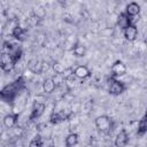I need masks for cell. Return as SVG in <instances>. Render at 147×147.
Segmentation results:
<instances>
[{"mask_svg":"<svg viewBox=\"0 0 147 147\" xmlns=\"http://www.w3.org/2000/svg\"><path fill=\"white\" fill-rule=\"evenodd\" d=\"M24 87V79L22 77H20L18 79H16L15 82L6 85L1 92H0V95H1V99L3 101H7V102H11L17 95L18 93L23 90Z\"/></svg>","mask_w":147,"mask_h":147,"instance_id":"obj_1","label":"cell"},{"mask_svg":"<svg viewBox=\"0 0 147 147\" xmlns=\"http://www.w3.org/2000/svg\"><path fill=\"white\" fill-rule=\"evenodd\" d=\"M94 124H95V127L100 131V132H109L113 130L114 127V123H113V119L107 116V115H101V116H98L95 119H94Z\"/></svg>","mask_w":147,"mask_h":147,"instance_id":"obj_2","label":"cell"},{"mask_svg":"<svg viewBox=\"0 0 147 147\" xmlns=\"http://www.w3.org/2000/svg\"><path fill=\"white\" fill-rule=\"evenodd\" d=\"M108 92L111 94V95H119V94H122L124 91H125V88H126V86H125V84L123 83V82H121L119 79H117V78H115V77H110V78H108Z\"/></svg>","mask_w":147,"mask_h":147,"instance_id":"obj_3","label":"cell"},{"mask_svg":"<svg viewBox=\"0 0 147 147\" xmlns=\"http://www.w3.org/2000/svg\"><path fill=\"white\" fill-rule=\"evenodd\" d=\"M71 111L68 110V109H61L56 113H52L49 119H51V123L52 124H60L64 121H68L71 116Z\"/></svg>","mask_w":147,"mask_h":147,"instance_id":"obj_4","label":"cell"},{"mask_svg":"<svg viewBox=\"0 0 147 147\" xmlns=\"http://www.w3.org/2000/svg\"><path fill=\"white\" fill-rule=\"evenodd\" d=\"M15 62L11 57V55L7 52H2L1 53V59H0V65H1V69L5 71V72H9L14 69L15 67Z\"/></svg>","mask_w":147,"mask_h":147,"instance_id":"obj_5","label":"cell"},{"mask_svg":"<svg viewBox=\"0 0 147 147\" xmlns=\"http://www.w3.org/2000/svg\"><path fill=\"white\" fill-rule=\"evenodd\" d=\"M45 108H46V106H45L44 102H40V101H37V100H36V101L33 102V106H32V109H31V114H30V116H29V119H30L31 122L38 119V118L44 114Z\"/></svg>","mask_w":147,"mask_h":147,"instance_id":"obj_6","label":"cell"},{"mask_svg":"<svg viewBox=\"0 0 147 147\" xmlns=\"http://www.w3.org/2000/svg\"><path fill=\"white\" fill-rule=\"evenodd\" d=\"M126 65H125V63L124 62H122V61H119V60H117V61H115L113 64H111V67H110V71H111V77H121V76H124L125 74H126Z\"/></svg>","mask_w":147,"mask_h":147,"instance_id":"obj_7","label":"cell"},{"mask_svg":"<svg viewBox=\"0 0 147 147\" xmlns=\"http://www.w3.org/2000/svg\"><path fill=\"white\" fill-rule=\"evenodd\" d=\"M129 141H130L129 134H127L126 130L123 129V130H121V131L116 134L115 140H114V145H115L116 147H125V146L129 144Z\"/></svg>","mask_w":147,"mask_h":147,"instance_id":"obj_8","label":"cell"},{"mask_svg":"<svg viewBox=\"0 0 147 147\" xmlns=\"http://www.w3.org/2000/svg\"><path fill=\"white\" fill-rule=\"evenodd\" d=\"M133 23H132V18L125 13V11H123V13H121L119 15H118V17H117V26L121 29V30H125L126 28H129L130 25H132Z\"/></svg>","mask_w":147,"mask_h":147,"instance_id":"obj_9","label":"cell"},{"mask_svg":"<svg viewBox=\"0 0 147 147\" xmlns=\"http://www.w3.org/2000/svg\"><path fill=\"white\" fill-rule=\"evenodd\" d=\"M74 75L79 79H86L91 76V70L86 65H77L74 69Z\"/></svg>","mask_w":147,"mask_h":147,"instance_id":"obj_10","label":"cell"},{"mask_svg":"<svg viewBox=\"0 0 147 147\" xmlns=\"http://www.w3.org/2000/svg\"><path fill=\"white\" fill-rule=\"evenodd\" d=\"M123 34H124V38L127 41H134L138 37V28L134 24H132L123 31Z\"/></svg>","mask_w":147,"mask_h":147,"instance_id":"obj_11","label":"cell"},{"mask_svg":"<svg viewBox=\"0 0 147 147\" xmlns=\"http://www.w3.org/2000/svg\"><path fill=\"white\" fill-rule=\"evenodd\" d=\"M56 88H57V85H56V83L54 82L53 77H48V78H46V79L44 80V83H42V90H44V92H45L46 94L53 93Z\"/></svg>","mask_w":147,"mask_h":147,"instance_id":"obj_12","label":"cell"},{"mask_svg":"<svg viewBox=\"0 0 147 147\" xmlns=\"http://www.w3.org/2000/svg\"><path fill=\"white\" fill-rule=\"evenodd\" d=\"M28 69L33 74H41L42 72V63L37 59H31L28 62Z\"/></svg>","mask_w":147,"mask_h":147,"instance_id":"obj_13","label":"cell"},{"mask_svg":"<svg viewBox=\"0 0 147 147\" xmlns=\"http://www.w3.org/2000/svg\"><path fill=\"white\" fill-rule=\"evenodd\" d=\"M125 13L132 18L133 16H137L139 13H140V5L138 3V2H134V1H132V2H129L127 5H126V7H125Z\"/></svg>","mask_w":147,"mask_h":147,"instance_id":"obj_14","label":"cell"},{"mask_svg":"<svg viewBox=\"0 0 147 147\" xmlns=\"http://www.w3.org/2000/svg\"><path fill=\"white\" fill-rule=\"evenodd\" d=\"M17 119H18V114H7L2 121H3V125L7 129H11L16 125Z\"/></svg>","mask_w":147,"mask_h":147,"instance_id":"obj_15","label":"cell"},{"mask_svg":"<svg viewBox=\"0 0 147 147\" xmlns=\"http://www.w3.org/2000/svg\"><path fill=\"white\" fill-rule=\"evenodd\" d=\"M25 33H26V31H25L22 26H20V25L14 26L13 30H11V37H13L14 39H16V40H20V41L24 40Z\"/></svg>","mask_w":147,"mask_h":147,"instance_id":"obj_16","label":"cell"},{"mask_svg":"<svg viewBox=\"0 0 147 147\" xmlns=\"http://www.w3.org/2000/svg\"><path fill=\"white\" fill-rule=\"evenodd\" d=\"M77 144H78V134L75 133V132L69 133V134L65 137V139H64V145H65V147H74V146H76Z\"/></svg>","mask_w":147,"mask_h":147,"instance_id":"obj_17","label":"cell"},{"mask_svg":"<svg viewBox=\"0 0 147 147\" xmlns=\"http://www.w3.org/2000/svg\"><path fill=\"white\" fill-rule=\"evenodd\" d=\"M72 53L77 57H83L86 55V47L82 44H76L72 48Z\"/></svg>","mask_w":147,"mask_h":147,"instance_id":"obj_18","label":"cell"},{"mask_svg":"<svg viewBox=\"0 0 147 147\" xmlns=\"http://www.w3.org/2000/svg\"><path fill=\"white\" fill-rule=\"evenodd\" d=\"M146 132H147V117L144 116V117L139 121L137 133H138V136H144Z\"/></svg>","mask_w":147,"mask_h":147,"instance_id":"obj_19","label":"cell"},{"mask_svg":"<svg viewBox=\"0 0 147 147\" xmlns=\"http://www.w3.org/2000/svg\"><path fill=\"white\" fill-rule=\"evenodd\" d=\"M28 147H42V138L40 134H36L31 141L29 142V146Z\"/></svg>","mask_w":147,"mask_h":147,"instance_id":"obj_20","label":"cell"},{"mask_svg":"<svg viewBox=\"0 0 147 147\" xmlns=\"http://www.w3.org/2000/svg\"><path fill=\"white\" fill-rule=\"evenodd\" d=\"M33 14L37 18H44L45 15H46V10L42 6H37L34 9H33Z\"/></svg>","mask_w":147,"mask_h":147,"instance_id":"obj_21","label":"cell"},{"mask_svg":"<svg viewBox=\"0 0 147 147\" xmlns=\"http://www.w3.org/2000/svg\"><path fill=\"white\" fill-rule=\"evenodd\" d=\"M53 69H54L55 74H59V75H63L64 71H65V68H64L61 63H59V62H55V63L53 64Z\"/></svg>","mask_w":147,"mask_h":147,"instance_id":"obj_22","label":"cell"},{"mask_svg":"<svg viewBox=\"0 0 147 147\" xmlns=\"http://www.w3.org/2000/svg\"><path fill=\"white\" fill-rule=\"evenodd\" d=\"M92 107H93V102H92L91 100H88V101L85 103L84 111H85V113H90V111H91V109H92Z\"/></svg>","mask_w":147,"mask_h":147,"instance_id":"obj_23","label":"cell"},{"mask_svg":"<svg viewBox=\"0 0 147 147\" xmlns=\"http://www.w3.org/2000/svg\"><path fill=\"white\" fill-rule=\"evenodd\" d=\"M145 116L147 117V109H146V111H145Z\"/></svg>","mask_w":147,"mask_h":147,"instance_id":"obj_24","label":"cell"},{"mask_svg":"<svg viewBox=\"0 0 147 147\" xmlns=\"http://www.w3.org/2000/svg\"><path fill=\"white\" fill-rule=\"evenodd\" d=\"M48 147H55V146H53V145H49V146H48Z\"/></svg>","mask_w":147,"mask_h":147,"instance_id":"obj_25","label":"cell"}]
</instances>
